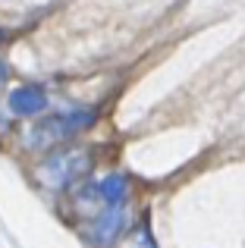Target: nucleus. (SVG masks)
I'll return each instance as SVG.
<instances>
[{
    "label": "nucleus",
    "instance_id": "1",
    "mask_svg": "<svg viewBox=\"0 0 245 248\" xmlns=\"http://www.w3.org/2000/svg\"><path fill=\"white\" fill-rule=\"evenodd\" d=\"M94 120H98V113H94V110H69V113L50 116V120L38 123V126L31 129L29 145H31V148H41V151H44V148L57 145V141H66V139H73V135L92 129Z\"/></svg>",
    "mask_w": 245,
    "mask_h": 248
},
{
    "label": "nucleus",
    "instance_id": "2",
    "mask_svg": "<svg viewBox=\"0 0 245 248\" xmlns=\"http://www.w3.org/2000/svg\"><path fill=\"white\" fill-rule=\"evenodd\" d=\"M92 167H94L92 151L88 148H76V151H63V154H54L50 160H44L38 176L50 188H66L73 182H79L82 176L92 173Z\"/></svg>",
    "mask_w": 245,
    "mask_h": 248
},
{
    "label": "nucleus",
    "instance_id": "3",
    "mask_svg": "<svg viewBox=\"0 0 245 248\" xmlns=\"http://www.w3.org/2000/svg\"><path fill=\"white\" fill-rule=\"evenodd\" d=\"M47 107V94L41 85H19L10 94V110L16 116H35Z\"/></svg>",
    "mask_w": 245,
    "mask_h": 248
},
{
    "label": "nucleus",
    "instance_id": "4",
    "mask_svg": "<svg viewBox=\"0 0 245 248\" xmlns=\"http://www.w3.org/2000/svg\"><path fill=\"white\" fill-rule=\"evenodd\" d=\"M98 188H101V198H104L107 211H120L122 201H126V195H129V176L113 173V176H107V179H101Z\"/></svg>",
    "mask_w": 245,
    "mask_h": 248
}]
</instances>
